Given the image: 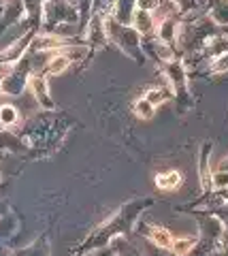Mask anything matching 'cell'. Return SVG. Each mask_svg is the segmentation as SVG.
Instances as JSON below:
<instances>
[{
  "label": "cell",
  "instance_id": "6da1fadb",
  "mask_svg": "<svg viewBox=\"0 0 228 256\" xmlns=\"http://www.w3.org/2000/svg\"><path fill=\"white\" fill-rule=\"evenodd\" d=\"M152 203H154V198H137V201H130L128 205H124L111 220L105 222L98 230H94V233L88 237V242L83 244V250H92V248H103V246H107L109 239H113L115 235H117V237L124 235L126 230H128L132 224H135L137 216L143 212V210H147V207L152 205Z\"/></svg>",
  "mask_w": 228,
  "mask_h": 256
},
{
  "label": "cell",
  "instance_id": "7a4b0ae2",
  "mask_svg": "<svg viewBox=\"0 0 228 256\" xmlns=\"http://www.w3.org/2000/svg\"><path fill=\"white\" fill-rule=\"evenodd\" d=\"M105 30H107V43L115 45L120 52H124L128 58H132L137 64H143L147 56L143 54V47H141V34L132 28L120 24L111 18V13H107L105 18Z\"/></svg>",
  "mask_w": 228,
  "mask_h": 256
},
{
  "label": "cell",
  "instance_id": "3957f363",
  "mask_svg": "<svg viewBox=\"0 0 228 256\" xmlns=\"http://www.w3.org/2000/svg\"><path fill=\"white\" fill-rule=\"evenodd\" d=\"M62 26H79V11L70 0H43L41 32L60 34Z\"/></svg>",
  "mask_w": 228,
  "mask_h": 256
},
{
  "label": "cell",
  "instance_id": "277c9868",
  "mask_svg": "<svg viewBox=\"0 0 228 256\" xmlns=\"http://www.w3.org/2000/svg\"><path fill=\"white\" fill-rule=\"evenodd\" d=\"M30 75H32V52L28 50L17 62L0 66V90L4 96H19L28 88Z\"/></svg>",
  "mask_w": 228,
  "mask_h": 256
},
{
  "label": "cell",
  "instance_id": "5b68a950",
  "mask_svg": "<svg viewBox=\"0 0 228 256\" xmlns=\"http://www.w3.org/2000/svg\"><path fill=\"white\" fill-rule=\"evenodd\" d=\"M162 73L167 77V84L173 92V98L179 102V111H186L192 105V98L188 94V70L186 64L179 58H173L162 64Z\"/></svg>",
  "mask_w": 228,
  "mask_h": 256
},
{
  "label": "cell",
  "instance_id": "8992f818",
  "mask_svg": "<svg viewBox=\"0 0 228 256\" xmlns=\"http://www.w3.org/2000/svg\"><path fill=\"white\" fill-rule=\"evenodd\" d=\"M36 32H41V30L23 32V34H19L11 45H6L4 50H0V66H9V64L17 62L21 56L30 50V43H32V38L36 36Z\"/></svg>",
  "mask_w": 228,
  "mask_h": 256
},
{
  "label": "cell",
  "instance_id": "52a82bcc",
  "mask_svg": "<svg viewBox=\"0 0 228 256\" xmlns=\"http://www.w3.org/2000/svg\"><path fill=\"white\" fill-rule=\"evenodd\" d=\"M47 79H49V77H45L43 73H32V75H30V79H28V88H30V92H32L34 100L45 111H53V109H56V105H53V100H51Z\"/></svg>",
  "mask_w": 228,
  "mask_h": 256
},
{
  "label": "cell",
  "instance_id": "ba28073f",
  "mask_svg": "<svg viewBox=\"0 0 228 256\" xmlns=\"http://www.w3.org/2000/svg\"><path fill=\"white\" fill-rule=\"evenodd\" d=\"M182 15H169L160 22H156V32L154 34L160 38L162 43H167L171 47L177 45V36H179V24H182Z\"/></svg>",
  "mask_w": 228,
  "mask_h": 256
},
{
  "label": "cell",
  "instance_id": "9c48e42d",
  "mask_svg": "<svg viewBox=\"0 0 228 256\" xmlns=\"http://www.w3.org/2000/svg\"><path fill=\"white\" fill-rule=\"evenodd\" d=\"M209 156H211V143H203L201 156H199V175H201V186L205 192H211L214 186V173L209 169Z\"/></svg>",
  "mask_w": 228,
  "mask_h": 256
},
{
  "label": "cell",
  "instance_id": "30bf717a",
  "mask_svg": "<svg viewBox=\"0 0 228 256\" xmlns=\"http://www.w3.org/2000/svg\"><path fill=\"white\" fill-rule=\"evenodd\" d=\"M130 26L135 28L141 36H149V34H154V32H156V20H154V13L135 9V13H132V20H130Z\"/></svg>",
  "mask_w": 228,
  "mask_h": 256
},
{
  "label": "cell",
  "instance_id": "8fae6325",
  "mask_svg": "<svg viewBox=\"0 0 228 256\" xmlns=\"http://www.w3.org/2000/svg\"><path fill=\"white\" fill-rule=\"evenodd\" d=\"M30 146L26 139L17 137V134L9 132L6 128H0V154L2 152H13V154H19V152H26Z\"/></svg>",
  "mask_w": 228,
  "mask_h": 256
},
{
  "label": "cell",
  "instance_id": "7c38bea8",
  "mask_svg": "<svg viewBox=\"0 0 228 256\" xmlns=\"http://www.w3.org/2000/svg\"><path fill=\"white\" fill-rule=\"evenodd\" d=\"M137 9V0H113L111 2V18L120 24L130 26L132 13Z\"/></svg>",
  "mask_w": 228,
  "mask_h": 256
},
{
  "label": "cell",
  "instance_id": "4fadbf2b",
  "mask_svg": "<svg viewBox=\"0 0 228 256\" xmlns=\"http://www.w3.org/2000/svg\"><path fill=\"white\" fill-rule=\"evenodd\" d=\"M145 237L152 242L154 246H158L162 248V250H171V246H173V233L167 228V226H158V224H152V226H147L145 230Z\"/></svg>",
  "mask_w": 228,
  "mask_h": 256
},
{
  "label": "cell",
  "instance_id": "5bb4252c",
  "mask_svg": "<svg viewBox=\"0 0 228 256\" xmlns=\"http://www.w3.org/2000/svg\"><path fill=\"white\" fill-rule=\"evenodd\" d=\"M201 52H203V56H207L211 60L222 54H228V34H211Z\"/></svg>",
  "mask_w": 228,
  "mask_h": 256
},
{
  "label": "cell",
  "instance_id": "9a60e30c",
  "mask_svg": "<svg viewBox=\"0 0 228 256\" xmlns=\"http://www.w3.org/2000/svg\"><path fill=\"white\" fill-rule=\"evenodd\" d=\"M207 15L216 26L228 28V0H209L207 2Z\"/></svg>",
  "mask_w": 228,
  "mask_h": 256
},
{
  "label": "cell",
  "instance_id": "2e32d148",
  "mask_svg": "<svg viewBox=\"0 0 228 256\" xmlns=\"http://www.w3.org/2000/svg\"><path fill=\"white\" fill-rule=\"evenodd\" d=\"M154 184L160 190H177V188H182V184H184V175L179 173V171H175V169L160 171L154 178Z\"/></svg>",
  "mask_w": 228,
  "mask_h": 256
},
{
  "label": "cell",
  "instance_id": "e0dca14e",
  "mask_svg": "<svg viewBox=\"0 0 228 256\" xmlns=\"http://www.w3.org/2000/svg\"><path fill=\"white\" fill-rule=\"evenodd\" d=\"M19 111L15 105H9V102H4V105H0V128H6V130H11L13 126L19 124Z\"/></svg>",
  "mask_w": 228,
  "mask_h": 256
},
{
  "label": "cell",
  "instance_id": "ac0fdd59",
  "mask_svg": "<svg viewBox=\"0 0 228 256\" xmlns=\"http://www.w3.org/2000/svg\"><path fill=\"white\" fill-rule=\"evenodd\" d=\"M143 98L152 102L154 107H158V105H162V102L173 98V92H171V88H147Z\"/></svg>",
  "mask_w": 228,
  "mask_h": 256
},
{
  "label": "cell",
  "instance_id": "d6986e66",
  "mask_svg": "<svg viewBox=\"0 0 228 256\" xmlns=\"http://www.w3.org/2000/svg\"><path fill=\"white\" fill-rule=\"evenodd\" d=\"M94 2H96V0H75L77 11H79V34H83V30H85V26H88V22L92 18Z\"/></svg>",
  "mask_w": 228,
  "mask_h": 256
},
{
  "label": "cell",
  "instance_id": "ffe728a7",
  "mask_svg": "<svg viewBox=\"0 0 228 256\" xmlns=\"http://www.w3.org/2000/svg\"><path fill=\"white\" fill-rule=\"evenodd\" d=\"M199 244L196 237H179V239H173V246H171V252L175 256H186L188 252H192V248Z\"/></svg>",
  "mask_w": 228,
  "mask_h": 256
},
{
  "label": "cell",
  "instance_id": "44dd1931",
  "mask_svg": "<svg viewBox=\"0 0 228 256\" xmlns=\"http://www.w3.org/2000/svg\"><path fill=\"white\" fill-rule=\"evenodd\" d=\"M132 111H135V116L141 118V120H152L154 114H156V107H154L149 100L139 98V100L132 102Z\"/></svg>",
  "mask_w": 228,
  "mask_h": 256
},
{
  "label": "cell",
  "instance_id": "7402d4cb",
  "mask_svg": "<svg viewBox=\"0 0 228 256\" xmlns=\"http://www.w3.org/2000/svg\"><path fill=\"white\" fill-rule=\"evenodd\" d=\"M15 256H47V242L45 239H38V242H34L32 246L19 250Z\"/></svg>",
  "mask_w": 228,
  "mask_h": 256
},
{
  "label": "cell",
  "instance_id": "603a6c76",
  "mask_svg": "<svg viewBox=\"0 0 228 256\" xmlns=\"http://www.w3.org/2000/svg\"><path fill=\"white\" fill-rule=\"evenodd\" d=\"M211 73H226L228 70V54H222L218 58L211 60Z\"/></svg>",
  "mask_w": 228,
  "mask_h": 256
},
{
  "label": "cell",
  "instance_id": "cb8c5ba5",
  "mask_svg": "<svg viewBox=\"0 0 228 256\" xmlns=\"http://www.w3.org/2000/svg\"><path fill=\"white\" fill-rule=\"evenodd\" d=\"M158 4H160V0H137V9L149 11V13H154L158 9Z\"/></svg>",
  "mask_w": 228,
  "mask_h": 256
},
{
  "label": "cell",
  "instance_id": "d4e9b609",
  "mask_svg": "<svg viewBox=\"0 0 228 256\" xmlns=\"http://www.w3.org/2000/svg\"><path fill=\"white\" fill-rule=\"evenodd\" d=\"M216 194H218V198H222L224 203H228V186H224V188H218Z\"/></svg>",
  "mask_w": 228,
  "mask_h": 256
},
{
  "label": "cell",
  "instance_id": "484cf974",
  "mask_svg": "<svg viewBox=\"0 0 228 256\" xmlns=\"http://www.w3.org/2000/svg\"><path fill=\"white\" fill-rule=\"evenodd\" d=\"M0 256H13V254H9L6 250H0Z\"/></svg>",
  "mask_w": 228,
  "mask_h": 256
},
{
  "label": "cell",
  "instance_id": "4316f807",
  "mask_svg": "<svg viewBox=\"0 0 228 256\" xmlns=\"http://www.w3.org/2000/svg\"><path fill=\"white\" fill-rule=\"evenodd\" d=\"M0 11H2V0H0Z\"/></svg>",
  "mask_w": 228,
  "mask_h": 256
},
{
  "label": "cell",
  "instance_id": "83f0119b",
  "mask_svg": "<svg viewBox=\"0 0 228 256\" xmlns=\"http://www.w3.org/2000/svg\"><path fill=\"white\" fill-rule=\"evenodd\" d=\"M0 98H2V90H0Z\"/></svg>",
  "mask_w": 228,
  "mask_h": 256
}]
</instances>
